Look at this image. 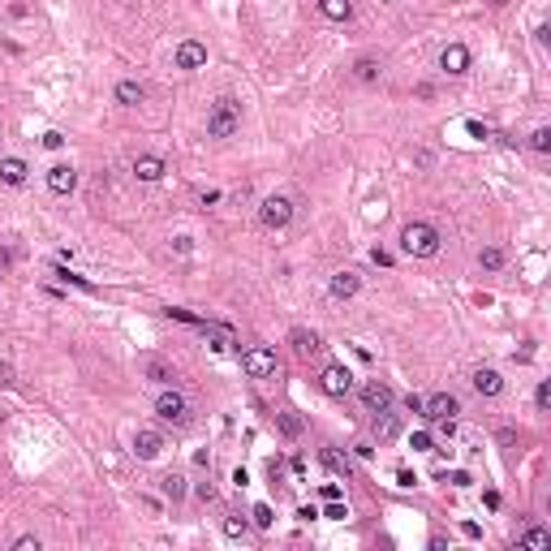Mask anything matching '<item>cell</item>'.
<instances>
[{
  "instance_id": "6da1fadb",
  "label": "cell",
  "mask_w": 551,
  "mask_h": 551,
  "mask_svg": "<svg viewBox=\"0 0 551 551\" xmlns=\"http://www.w3.org/2000/svg\"><path fill=\"white\" fill-rule=\"evenodd\" d=\"M401 250L409 259H435L439 254V228L427 224V220H413L401 228Z\"/></svg>"
},
{
  "instance_id": "7a4b0ae2",
  "label": "cell",
  "mask_w": 551,
  "mask_h": 551,
  "mask_svg": "<svg viewBox=\"0 0 551 551\" xmlns=\"http://www.w3.org/2000/svg\"><path fill=\"white\" fill-rule=\"evenodd\" d=\"M241 129V103L233 95H220L207 112V138H233Z\"/></svg>"
},
{
  "instance_id": "3957f363",
  "label": "cell",
  "mask_w": 551,
  "mask_h": 551,
  "mask_svg": "<svg viewBox=\"0 0 551 551\" xmlns=\"http://www.w3.org/2000/svg\"><path fill=\"white\" fill-rule=\"evenodd\" d=\"M259 220H263V228H289V224H293V198H285V194L263 198Z\"/></svg>"
},
{
  "instance_id": "277c9868",
  "label": "cell",
  "mask_w": 551,
  "mask_h": 551,
  "mask_svg": "<svg viewBox=\"0 0 551 551\" xmlns=\"http://www.w3.org/2000/svg\"><path fill=\"white\" fill-rule=\"evenodd\" d=\"M155 413H160V422H168V427H186V422H190V401H186L177 388H172V392H160Z\"/></svg>"
},
{
  "instance_id": "5b68a950",
  "label": "cell",
  "mask_w": 551,
  "mask_h": 551,
  "mask_svg": "<svg viewBox=\"0 0 551 551\" xmlns=\"http://www.w3.org/2000/svg\"><path fill=\"white\" fill-rule=\"evenodd\" d=\"M457 413H461V401L453 392H435V396L422 401V418L427 422H443V418H457Z\"/></svg>"
},
{
  "instance_id": "8992f818",
  "label": "cell",
  "mask_w": 551,
  "mask_h": 551,
  "mask_svg": "<svg viewBox=\"0 0 551 551\" xmlns=\"http://www.w3.org/2000/svg\"><path fill=\"white\" fill-rule=\"evenodd\" d=\"M319 388H323L328 396H349V392H354V375L344 370L340 362H332V366H323V375H319Z\"/></svg>"
},
{
  "instance_id": "52a82bcc",
  "label": "cell",
  "mask_w": 551,
  "mask_h": 551,
  "mask_svg": "<svg viewBox=\"0 0 551 551\" xmlns=\"http://www.w3.org/2000/svg\"><path fill=\"white\" fill-rule=\"evenodd\" d=\"M241 370L250 379H267V375H276V354L271 349H246L241 354Z\"/></svg>"
},
{
  "instance_id": "ba28073f",
  "label": "cell",
  "mask_w": 551,
  "mask_h": 551,
  "mask_svg": "<svg viewBox=\"0 0 551 551\" xmlns=\"http://www.w3.org/2000/svg\"><path fill=\"white\" fill-rule=\"evenodd\" d=\"M172 65L186 69V74H190V69H202V65H207V48H202L198 39H181L177 52H172Z\"/></svg>"
},
{
  "instance_id": "9c48e42d",
  "label": "cell",
  "mask_w": 551,
  "mask_h": 551,
  "mask_svg": "<svg viewBox=\"0 0 551 551\" xmlns=\"http://www.w3.org/2000/svg\"><path fill=\"white\" fill-rule=\"evenodd\" d=\"M439 69H443V74H453V78L469 74V48H465V44H448V48L439 52Z\"/></svg>"
},
{
  "instance_id": "30bf717a",
  "label": "cell",
  "mask_w": 551,
  "mask_h": 551,
  "mask_svg": "<svg viewBox=\"0 0 551 551\" xmlns=\"http://www.w3.org/2000/svg\"><path fill=\"white\" fill-rule=\"evenodd\" d=\"M160 453H164V435L160 431H138L134 435V457L138 461H155Z\"/></svg>"
},
{
  "instance_id": "8fae6325",
  "label": "cell",
  "mask_w": 551,
  "mask_h": 551,
  "mask_svg": "<svg viewBox=\"0 0 551 551\" xmlns=\"http://www.w3.org/2000/svg\"><path fill=\"white\" fill-rule=\"evenodd\" d=\"M48 190H52V194H74V190H78V172L69 168V164L48 168Z\"/></svg>"
},
{
  "instance_id": "7c38bea8",
  "label": "cell",
  "mask_w": 551,
  "mask_h": 551,
  "mask_svg": "<svg viewBox=\"0 0 551 551\" xmlns=\"http://www.w3.org/2000/svg\"><path fill=\"white\" fill-rule=\"evenodd\" d=\"M362 405H366L370 413L388 409V405H392V388H388V384H379V379H370V384L362 388Z\"/></svg>"
},
{
  "instance_id": "4fadbf2b",
  "label": "cell",
  "mask_w": 551,
  "mask_h": 551,
  "mask_svg": "<svg viewBox=\"0 0 551 551\" xmlns=\"http://www.w3.org/2000/svg\"><path fill=\"white\" fill-rule=\"evenodd\" d=\"M358 289H362V280L354 271H336L332 276V285H328V293L336 297V302H349V297H358Z\"/></svg>"
},
{
  "instance_id": "5bb4252c",
  "label": "cell",
  "mask_w": 551,
  "mask_h": 551,
  "mask_svg": "<svg viewBox=\"0 0 551 551\" xmlns=\"http://www.w3.org/2000/svg\"><path fill=\"white\" fill-rule=\"evenodd\" d=\"M474 392H478V396H500V392H504V379H500V370H491V366L474 370Z\"/></svg>"
},
{
  "instance_id": "9a60e30c",
  "label": "cell",
  "mask_w": 551,
  "mask_h": 551,
  "mask_svg": "<svg viewBox=\"0 0 551 551\" xmlns=\"http://www.w3.org/2000/svg\"><path fill=\"white\" fill-rule=\"evenodd\" d=\"M164 172H168V164H164L160 155H138V160H134V177H138V181H160Z\"/></svg>"
},
{
  "instance_id": "2e32d148",
  "label": "cell",
  "mask_w": 551,
  "mask_h": 551,
  "mask_svg": "<svg viewBox=\"0 0 551 551\" xmlns=\"http://www.w3.org/2000/svg\"><path fill=\"white\" fill-rule=\"evenodd\" d=\"M198 332L207 336V344H212V349H233V344H237V340H233V332H228V328H220V323H207V319H202V323H198Z\"/></svg>"
},
{
  "instance_id": "e0dca14e",
  "label": "cell",
  "mask_w": 551,
  "mask_h": 551,
  "mask_svg": "<svg viewBox=\"0 0 551 551\" xmlns=\"http://www.w3.org/2000/svg\"><path fill=\"white\" fill-rule=\"evenodd\" d=\"M143 99H147V86H143V82H134V78L117 82V103H125V108H138Z\"/></svg>"
},
{
  "instance_id": "ac0fdd59",
  "label": "cell",
  "mask_w": 551,
  "mask_h": 551,
  "mask_svg": "<svg viewBox=\"0 0 551 551\" xmlns=\"http://www.w3.org/2000/svg\"><path fill=\"white\" fill-rule=\"evenodd\" d=\"M370 431H375L379 439H396L401 418H396V413H388V409H379V413H375V422H370Z\"/></svg>"
},
{
  "instance_id": "d6986e66",
  "label": "cell",
  "mask_w": 551,
  "mask_h": 551,
  "mask_svg": "<svg viewBox=\"0 0 551 551\" xmlns=\"http://www.w3.org/2000/svg\"><path fill=\"white\" fill-rule=\"evenodd\" d=\"M26 160H0V181L5 186H26Z\"/></svg>"
},
{
  "instance_id": "ffe728a7",
  "label": "cell",
  "mask_w": 551,
  "mask_h": 551,
  "mask_svg": "<svg viewBox=\"0 0 551 551\" xmlns=\"http://www.w3.org/2000/svg\"><path fill=\"white\" fill-rule=\"evenodd\" d=\"M293 349H297L302 358H315V354L323 349V340H319L315 332H293Z\"/></svg>"
},
{
  "instance_id": "44dd1931",
  "label": "cell",
  "mask_w": 551,
  "mask_h": 551,
  "mask_svg": "<svg viewBox=\"0 0 551 551\" xmlns=\"http://www.w3.org/2000/svg\"><path fill=\"white\" fill-rule=\"evenodd\" d=\"M319 13L328 22H344V18L354 13V5H349V0H319Z\"/></svg>"
},
{
  "instance_id": "7402d4cb",
  "label": "cell",
  "mask_w": 551,
  "mask_h": 551,
  "mask_svg": "<svg viewBox=\"0 0 551 551\" xmlns=\"http://www.w3.org/2000/svg\"><path fill=\"white\" fill-rule=\"evenodd\" d=\"M379 74H384V65H379L375 56H362V60L354 65V78H358V82H379Z\"/></svg>"
},
{
  "instance_id": "603a6c76",
  "label": "cell",
  "mask_w": 551,
  "mask_h": 551,
  "mask_svg": "<svg viewBox=\"0 0 551 551\" xmlns=\"http://www.w3.org/2000/svg\"><path fill=\"white\" fill-rule=\"evenodd\" d=\"M521 547H526V551H547V547H551V534H547L543 526H530V530L521 534Z\"/></svg>"
},
{
  "instance_id": "cb8c5ba5",
  "label": "cell",
  "mask_w": 551,
  "mask_h": 551,
  "mask_svg": "<svg viewBox=\"0 0 551 551\" xmlns=\"http://www.w3.org/2000/svg\"><path fill=\"white\" fill-rule=\"evenodd\" d=\"M478 267H482V271H500V267H504V246H487V250H478Z\"/></svg>"
},
{
  "instance_id": "d4e9b609",
  "label": "cell",
  "mask_w": 551,
  "mask_h": 551,
  "mask_svg": "<svg viewBox=\"0 0 551 551\" xmlns=\"http://www.w3.org/2000/svg\"><path fill=\"white\" fill-rule=\"evenodd\" d=\"M160 491H164L168 500H181V495H186V478H181V474H164V478H160Z\"/></svg>"
},
{
  "instance_id": "484cf974",
  "label": "cell",
  "mask_w": 551,
  "mask_h": 551,
  "mask_svg": "<svg viewBox=\"0 0 551 551\" xmlns=\"http://www.w3.org/2000/svg\"><path fill=\"white\" fill-rule=\"evenodd\" d=\"M147 379H155V384H172V379H177V370H172L168 362H147Z\"/></svg>"
},
{
  "instance_id": "4316f807",
  "label": "cell",
  "mask_w": 551,
  "mask_h": 551,
  "mask_svg": "<svg viewBox=\"0 0 551 551\" xmlns=\"http://www.w3.org/2000/svg\"><path fill=\"white\" fill-rule=\"evenodd\" d=\"M530 151H538V155L551 151V129H547V125H538V129L530 134Z\"/></svg>"
},
{
  "instance_id": "83f0119b",
  "label": "cell",
  "mask_w": 551,
  "mask_h": 551,
  "mask_svg": "<svg viewBox=\"0 0 551 551\" xmlns=\"http://www.w3.org/2000/svg\"><path fill=\"white\" fill-rule=\"evenodd\" d=\"M276 422H280V431H285L289 439H297V435H302V422L293 418V413H276Z\"/></svg>"
},
{
  "instance_id": "f1b7e54d",
  "label": "cell",
  "mask_w": 551,
  "mask_h": 551,
  "mask_svg": "<svg viewBox=\"0 0 551 551\" xmlns=\"http://www.w3.org/2000/svg\"><path fill=\"white\" fill-rule=\"evenodd\" d=\"M224 534L241 538V534H246V517H224Z\"/></svg>"
},
{
  "instance_id": "f546056e",
  "label": "cell",
  "mask_w": 551,
  "mask_h": 551,
  "mask_svg": "<svg viewBox=\"0 0 551 551\" xmlns=\"http://www.w3.org/2000/svg\"><path fill=\"white\" fill-rule=\"evenodd\" d=\"M168 319H177V323H194V328L202 323L198 315H190V310H181V306H168Z\"/></svg>"
},
{
  "instance_id": "4dcf8cb0",
  "label": "cell",
  "mask_w": 551,
  "mask_h": 551,
  "mask_svg": "<svg viewBox=\"0 0 551 551\" xmlns=\"http://www.w3.org/2000/svg\"><path fill=\"white\" fill-rule=\"evenodd\" d=\"M271 521H276V517H271V508H267V504H254V526H263V530H267Z\"/></svg>"
},
{
  "instance_id": "1f68e13d",
  "label": "cell",
  "mask_w": 551,
  "mask_h": 551,
  "mask_svg": "<svg viewBox=\"0 0 551 551\" xmlns=\"http://www.w3.org/2000/svg\"><path fill=\"white\" fill-rule=\"evenodd\" d=\"M534 405H538V409L551 405V384H538V388H534Z\"/></svg>"
},
{
  "instance_id": "d6a6232c",
  "label": "cell",
  "mask_w": 551,
  "mask_h": 551,
  "mask_svg": "<svg viewBox=\"0 0 551 551\" xmlns=\"http://www.w3.org/2000/svg\"><path fill=\"white\" fill-rule=\"evenodd\" d=\"M13 551H39V538H34V534H22V538L13 543Z\"/></svg>"
},
{
  "instance_id": "836d02e7",
  "label": "cell",
  "mask_w": 551,
  "mask_h": 551,
  "mask_svg": "<svg viewBox=\"0 0 551 551\" xmlns=\"http://www.w3.org/2000/svg\"><path fill=\"white\" fill-rule=\"evenodd\" d=\"M323 517H332V521H344V517H349V512H344V504L328 500V512H323Z\"/></svg>"
},
{
  "instance_id": "e575fe53",
  "label": "cell",
  "mask_w": 551,
  "mask_h": 551,
  "mask_svg": "<svg viewBox=\"0 0 551 551\" xmlns=\"http://www.w3.org/2000/svg\"><path fill=\"white\" fill-rule=\"evenodd\" d=\"M413 453H431V435H427V431L413 435Z\"/></svg>"
},
{
  "instance_id": "d590c367",
  "label": "cell",
  "mask_w": 551,
  "mask_h": 551,
  "mask_svg": "<svg viewBox=\"0 0 551 551\" xmlns=\"http://www.w3.org/2000/svg\"><path fill=\"white\" fill-rule=\"evenodd\" d=\"M60 143H65V138H60V134H56V129H48V134H44V147H48V151H56V147H60Z\"/></svg>"
},
{
  "instance_id": "8d00e7d4",
  "label": "cell",
  "mask_w": 551,
  "mask_h": 551,
  "mask_svg": "<svg viewBox=\"0 0 551 551\" xmlns=\"http://www.w3.org/2000/svg\"><path fill=\"white\" fill-rule=\"evenodd\" d=\"M405 409H409V413H422V396L409 392V396H405Z\"/></svg>"
},
{
  "instance_id": "74e56055",
  "label": "cell",
  "mask_w": 551,
  "mask_h": 551,
  "mask_svg": "<svg viewBox=\"0 0 551 551\" xmlns=\"http://www.w3.org/2000/svg\"><path fill=\"white\" fill-rule=\"evenodd\" d=\"M5 384H13V366H9V362H0V388H5Z\"/></svg>"
},
{
  "instance_id": "f35d334b",
  "label": "cell",
  "mask_w": 551,
  "mask_h": 551,
  "mask_svg": "<svg viewBox=\"0 0 551 551\" xmlns=\"http://www.w3.org/2000/svg\"><path fill=\"white\" fill-rule=\"evenodd\" d=\"M319 495H323V500H340V487H336V482H323Z\"/></svg>"
},
{
  "instance_id": "ab89813d",
  "label": "cell",
  "mask_w": 551,
  "mask_h": 551,
  "mask_svg": "<svg viewBox=\"0 0 551 551\" xmlns=\"http://www.w3.org/2000/svg\"><path fill=\"white\" fill-rule=\"evenodd\" d=\"M172 246H177V254H190V250H194V241H190V237H177Z\"/></svg>"
},
{
  "instance_id": "60d3db41",
  "label": "cell",
  "mask_w": 551,
  "mask_h": 551,
  "mask_svg": "<svg viewBox=\"0 0 551 551\" xmlns=\"http://www.w3.org/2000/svg\"><path fill=\"white\" fill-rule=\"evenodd\" d=\"M370 259H375V263H379V267H392V254H388V250H375V254H370Z\"/></svg>"
},
{
  "instance_id": "b9f144b4",
  "label": "cell",
  "mask_w": 551,
  "mask_h": 551,
  "mask_svg": "<svg viewBox=\"0 0 551 551\" xmlns=\"http://www.w3.org/2000/svg\"><path fill=\"white\" fill-rule=\"evenodd\" d=\"M9 263H13V254H9L5 246H0V271H9Z\"/></svg>"
}]
</instances>
